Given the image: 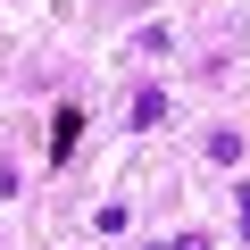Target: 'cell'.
<instances>
[{
	"label": "cell",
	"mask_w": 250,
	"mask_h": 250,
	"mask_svg": "<svg viewBox=\"0 0 250 250\" xmlns=\"http://www.w3.org/2000/svg\"><path fill=\"white\" fill-rule=\"evenodd\" d=\"M150 250H208V242H200V233H184V242H150Z\"/></svg>",
	"instance_id": "3"
},
{
	"label": "cell",
	"mask_w": 250,
	"mask_h": 250,
	"mask_svg": "<svg viewBox=\"0 0 250 250\" xmlns=\"http://www.w3.org/2000/svg\"><path fill=\"white\" fill-rule=\"evenodd\" d=\"M75 125H83V117H75V108H59V125H50V150H59V159L75 150Z\"/></svg>",
	"instance_id": "1"
},
{
	"label": "cell",
	"mask_w": 250,
	"mask_h": 250,
	"mask_svg": "<svg viewBox=\"0 0 250 250\" xmlns=\"http://www.w3.org/2000/svg\"><path fill=\"white\" fill-rule=\"evenodd\" d=\"M208 159H217V167H233V159H242V134H225V125H217V134H208Z\"/></svg>",
	"instance_id": "2"
}]
</instances>
